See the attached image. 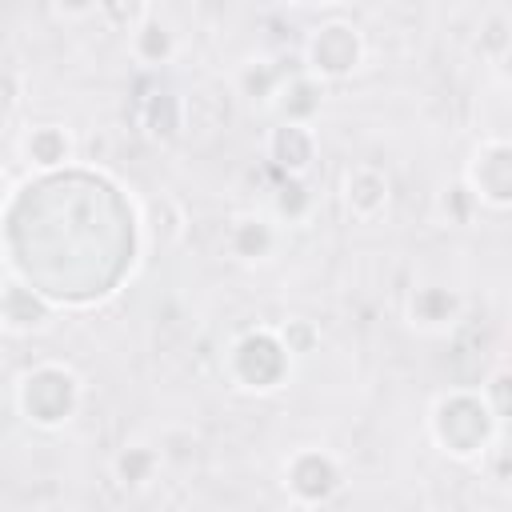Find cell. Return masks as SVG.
<instances>
[{
    "label": "cell",
    "instance_id": "13",
    "mask_svg": "<svg viewBox=\"0 0 512 512\" xmlns=\"http://www.w3.org/2000/svg\"><path fill=\"white\" fill-rule=\"evenodd\" d=\"M0 316H4L12 328H40V324L48 320V308L32 296V288L12 284V288L4 292V300H0Z\"/></svg>",
    "mask_w": 512,
    "mask_h": 512
},
{
    "label": "cell",
    "instance_id": "8",
    "mask_svg": "<svg viewBox=\"0 0 512 512\" xmlns=\"http://www.w3.org/2000/svg\"><path fill=\"white\" fill-rule=\"evenodd\" d=\"M268 152L280 168H288L292 176H300L308 164H312V152H316V140L308 132V124H296V120H284L272 140H268Z\"/></svg>",
    "mask_w": 512,
    "mask_h": 512
},
{
    "label": "cell",
    "instance_id": "1",
    "mask_svg": "<svg viewBox=\"0 0 512 512\" xmlns=\"http://www.w3.org/2000/svg\"><path fill=\"white\" fill-rule=\"evenodd\" d=\"M500 416L488 408L484 396H468V392H452V396H440L436 408H432V436L444 452L452 456H476L484 452L488 436H492V424Z\"/></svg>",
    "mask_w": 512,
    "mask_h": 512
},
{
    "label": "cell",
    "instance_id": "7",
    "mask_svg": "<svg viewBox=\"0 0 512 512\" xmlns=\"http://www.w3.org/2000/svg\"><path fill=\"white\" fill-rule=\"evenodd\" d=\"M344 204L356 220H376L384 208H388V180L384 172L360 164L344 176Z\"/></svg>",
    "mask_w": 512,
    "mask_h": 512
},
{
    "label": "cell",
    "instance_id": "10",
    "mask_svg": "<svg viewBox=\"0 0 512 512\" xmlns=\"http://www.w3.org/2000/svg\"><path fill=\"white\" fill-rule=\"evenodd\" d=\"M228 248H232L240 260H268V252L276 248V232H272L268 220H260V216H244V220L232 224V232H228Z\"/></svg>",
    "mask_w": 512,
    "mask_h": 512
},
{
    "label": "cell",
    "instance_id": "3",
    "mask_svg": "<svg viewBox=\"0 0 512 512\" xmlns=\"http://www.w3.org/2000/svg\"><path fill=\"white\" fill-rule=\"evenodd\" d=\"M304 56H308L312 76H320V80H336V76H348V72L360 64L364 44H360V32H356L352 24L332 20V24H324V28L312 32Z\"/></svg>",
    "mask_w": 512,
    "mask_h": 512
},
{
    "label": "cell",
    "instance_id": "17",
    "mask_svg": "<svg viewBox=\"0 0 512 512\" xmlns=\"http://www.w3.org/2000/svg\"><path fill=\"white\" fill-rule=\"evenodd\" d=\"M16 104H20V84H16L12 72H0V116L12 112Z\"/></svg>",
    "mask_w": 512,
    "mask_h": 512
},
{
    "label": "cell",
    "instance_id": "14",
    "mask_svg": "<svg viewBox=\"0 0 512 512\" xmlns=\"http://www.w3.org/2000/svg\"><path fill=\"white\" fill-rule=\"evenodd\" d=\"M156 468H160V452L156 448H144V444H132V448H124L120 456H116V476H120V484H148L152 476H156Z\"/></svg>",
    "mask_w": 512,
    "mask_h": 512
},
{
    "label": "cell",
    "instance_id": "2",
    "mask_svg": "<svg viewBox=\"0 0 512 512\" xmlns=\"http://www.w3.org/2000/svg\"><path fill=\"white\" fill-rule=\"evenodd\" d=\"M16 396H20V412L32 424L56 428V424L72 420L76 400H80V380L68 368H60V364H44V368H32L20 380V392Z\"/></svg>",
    "mask_w": 512,
    "mask_h": 512
},
{
    "label": "cell",
    "instance_id": "15",
    "mask_svg": "<svg viewBox=\"0 0 512 512\" xmlns=\"http://www.w3.org/2000/svg\"><path fill=\"white\" fill-rule=\"evenodd\" d=\"M96 12L120 28V32H132L140 20H148V0H96Z\"/></svg>",
    "mask_w": 512,
    "mask_h": 512
},
{
    "label": "cell",
    "instance_id": "9",
    "mask_svg": "<svg viewBox=\"0 0 512 512\" xmlns=\"http://www.w3.org/2000/svg\"><path fill=\"white\" fill-rule=\"evenodd\" d=\"M20 152L36 168H56V164H64L72 156V140H68V132L60 124H40L20 140Z\"/></svg>",
    "mask_w": 512,
    "mask_h": 512
},
{
    "label": "cell",
    "instance_id": "16",
    "mask_svg": "<svg viewBox=\"0 0 512 512\" xmlns=\"http://www.w3.org/2000/svg\"><path fill=\"white\" fill-rule=\"evenodd\" d=\"M308 204H312V196L304 192L300 180H288V184L280 188V196H276V208H280V216H288V220H300V216L308 212Z\"/></svg>",
    "mask_w": 512,
    "mask_h": 512
},
{
    "label": "cell",
    "instance_id": "6",
    "mask_svg": "<svg viewBox=\"0 0 512 512\" xmlns=\"http://www.w3.org/2000/svg\"><path fill=\"white\" fill-rule=\"evenodd\" d=\"M232 356H248V360H256V368H248V372L240 376L248 388H272V384L284 376V364H288L284 340H276L272 332H248V336L232 348Z\"/></svg>",
    "mask_w": 512,
    "mask_h": 512
},
{
    "label": "cell",
    "instance_id": "18",
    "mask_svg": "<svg viewBox=\"0 0 512 512\" xmlns=\"http://www.w3.org/2000/svg\"><path fill=\"white\" fill-rule=\"evenodd\" d=\"M52 4H56L60 16H88V12H96V0H52Z\"/></svg>",
    "mask_w": 512,
    "mask_h": 512
},
{
    "label": "cell",
    "instance_id": "19",
    "mask_svg": "<svg viewBox=\"0 0 512 512\" xmlns=\"http://www.w3.org/2000/svg\"><path fill=\"white\" fill-rule=\"evenodd\" d=\"M4 192H8V176H4V168H0V200H4Z\"/></svg>",
    "mask_w": 512,
    "mask_h": 512
},
{
    "label": "cell",
    "instance_id": "12",
    "mask_svg": "<svg viewBox=\"0 0 512 512\" xmlns=\"http://www.w3.org/2000/svg\"><path fill=\"white\" fill-rule=\"evenodd\" d=\"M456 296L448 288H416L412 296V324H424V328H440V324H452L456 316Z\"/></svg>",
    "mask_w": 512,
    "mask_h": 512
},
{
    "label": "cell",
    "instance_id": "4",
    "mask_svg": "<svg viewBox=\"0 0 512 512\" xmlns=\"http://www.w3.org/2000/svg\"><path fill=\"white\" fill-rule=\"evenodd\" d=\"M468 192L480 204L508 208V200H512V160H508V144L504 140H484L476 148L472 168H468Z\"/></svg>",
    "mask_w": 512,
    "mask_h": 512
},
{
    "label": "cell",
    "instance_id": "11",
    "mask_svg": "<svg viewBox=\"0 0 512 512\" xmlns=\"http://www.w3.org/2000/svg\"><path fill=\"white\" fill-rule=\"evenodd\" d=\"M128 36H132V52H136L144 64H164V60L176 52V36H172L160 20H140Z\"/></svg>",
    "mask_w": 512,
    "mask_h": 512
},
{
    "label": "cell",
    "instance_id": "5",
    "mask_svg": "<svg viewBox=\"0 0 512 512\" xmlns=\"http://www.w3.org/2000/svg\"><path fill=\"white\" fill-rule=\"evenodd\" d=\"M284 484L292 488V496L300 504H320L340 488V468L328 452L316 448H300L288 464H284Z\"/></svg>",
    "mask_w": 512,
    "mask_h": 512
}]
</instances>
